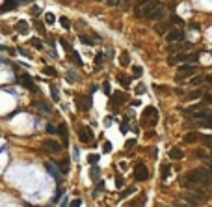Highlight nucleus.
Instances as JSON below:
<instances>
[{
    "instance_id": "obj_36",
    "label": "nucleus",
    "mask_w": 212,
    "mask_h": 207,
    "mask_svg": "<svg viewBox=\"0 0 212 207\" xmlns=\"http://www.w3.org/2000/svg\"><path fill=\"white\" fill-rule=\"evenodd\" d=\"M132 192H136V189H134V187H129V189H127V191H125L121 196H123V198H127V196H130Z\"/></svg>"
},
{
    "instance_id": "obj_20",
    "label": "nucleus",
    "mask_w": 212,
    "mask_h": 207,
    "mask_svg": "<svg viewBox=\"0 0 212 207\" xmlns=\"http://www.w3.org/2000/svg\"><path fill=\"white\" fill-rule=\"evenodd\" d=\"M192 194L197 198V202H199V204H201V202H207V192H205V191H201V189H199V191H196V192H192Z\"/></svg>"
},
{
    "instance_id": "obj_50",
    "label": "nucleus",
    "mask_w": 212,
    "mask_h": 207,
    "mask_svg": "<svg viewBox=\"0 0 212 207\" xmlns=\"http://www.w3.org/2000/svg\"><path fill=\"white\" fill-rule=\"evenodd\" d=\"M143 92H145V86H143V84H140V86L136 88V93H143Z\"/></svg>"
},
{
    "instance_id": "obj_21",
    "label": "nucleus",
    "mask_w": 212,
    "mask_h": 207,
    "mask_svg": "<svg viewBox=\"0 0 212 207\" xmlns=\"http://www.w3.org/2000/svg\"><path fill=\"white\" fill-rule=\"evenodd\" d=\"M35 106H37V108H41V110H43V112H47V114H50V112H52V108H50L47 103H43V101H37V103H35Z\"/></svg>"
},
{
    "instance_id": "obj_10",
    "label": "nucleus",
    "mask_w": 212,
    "mask_h": 207,
    "mask_svg": "<svg viewBox=\"0 0 212 207\" xmlns=\"http://www.w3.org/2000/svg\"><path fill=\"white\" fill-rule=\"evenodd\" d=\"M19 82L26 88V90H30V92H35V84H34V80L28 77V75H22V77H19Z\"/></svg>"
},
{
    "instance_id": "obj_9",
    "label": "nucleus",
    "mask_w": 212,
    "mask_h": 207,
    "mask_svg": "<svg viewBox=\"0 0 212 207\" xmlns=\"http://www.w3.org/2000/svg\"><path fill=\"white\" fill-rule=\"evenodd\" d=\"M164 17H166V7H162V6H158L156 9H153L147 15V19H151V21H162Z\"/></svg>"
},
{
    "instance_id": "obj_29",
    "label": "nucleus",
    "mask_w": 212,
    "mask_h": 207,
    "mask_svg": "<svg viewBox=\"0 0 212 207\" xmlns=\"http://www.w3.org/2000/svg\"><path fill=\"white\" fill-rule=\"evenodd\" d=\"M201 127H207V129H212V116H207L203 121H201Z\"/></svg>"
},
{
    "instance_id": "obj_16",
    "label": "nucleus",
    "mask_w": 212,
    "mask_h": 207,
    "mask_svg": "<svg viewBox=\"0 0 212 207\" xmlns=\"http://www.w3.org/2000/svg\"><path fill=\"white\" fill-rule=\"evenodd\" d=\"M15 28H17V32H19V34H28V30H30L26 21H19V22L15 24Z\"/></svg>"
},
{
    "instance_id": "obj_4",
    "label": "nucleus",
    "mask_w": 212,
    "mask_h": 207,
    "mask_svg": "<svg viewBox=\"0 0 212 207\" xmlns=\"http://www.w3.org/2000/svg\"><path fill=\"white\" fill-rule=\"evenodd\" d=\"M184 39V32L183 30H171V32H168L166 34V41L171 45V43H179V41H183Z\"/></svg>"
},
{
    "instance_id": "obj_49",
    "label": "nucleus",
    "mask_w": 212,
    "mask_h": 207,
    "mask_svg": "<svg viewBox=\"0 0 212 207\" xmlns=\"http://www.w3.org/2000/svg\"><path fill=\"white\" fill-rule=\"evenodd\" d=\"M203 80H207V78H201V77H197V78H194V80H192V84H201Z\"/></svg>"
},
{
    "instance_id": "obj_26",
    "label": "nucleus",
    "mask_w": 212,
    "mask_h": 207,
    "mask_svg": "<svg viewBox=\"0 0 212 207\" xmlns=\"http://www.w3.org/2000/svg\"><path fill=\"white\" fill-rule=\"evenodd\" d=\"M13 7H17V2H13V0H7L4 6H0V11H6V9H13Z\"/></svg>"
},
{
    "instance_id": "obj_43",
    "label": "nucleus",
    "mask_w": 212,
    "mask_h": 207,
    "mask_svg": "<svg viewBox=\"0 0 212 207\" xmlns=\"http://www.w3.org/2000/svg\"><path fill=\"white\" fill-rule=\"evenodd\" d=\"M71 52H73V60H74V62H76V64H78V65H80V64H82V60H80V58H78V54H76V52H74V50H71Z\"/></svg>"
},
{
    "instance_id": "obj_32",
    "label": "nucleus",
    "mask_w": 212,
    "mask_h": 207,
    "mask_svg": "<svg viewBox=\"0 0 212 207\" xmlns=\"http://www.w3.org/2000/svg\"><path fill=\"white\" fill-rule=\"evenodd\" d=\"M45 21H47V24H54V21H56V17H54L52 13H47V15H45Z\"/></svg>"
},
{
    "instance_id": "obj_15",
    "label": "nucleus",
    "mask_w": 212,
    "mask_h": 207,
    "mask_svg": "<svg viewBox=\"0 0 212 207\" xmlns=\"http://www.w3.org/2000/svg\"><path fill=\"white\" fill-rule=\"evenodd\" d=\"M123 101H125V93H121V92H115V93L112 95V103H114V106H119Z\"/></svg>"
},
{
    "instance_id": "obj_22",
    "label": "nucleus",
    "mask_w": 212,
    "mask_h": 207,
    "mask_svg": "<svg viewBox=\"0 0 212 207\" xmlns=\"http://www.w3.org/2000/svg\"><path fill=\"white\" fill-rule=\"evenodd\" d=\"M179 183H181V187H183V189H192V187H194V185H192V181H190L186 176H183Z\"/></svg>"
},
{
    "instance_id": "obj_58",
    "label": "nucleus",
    "mask_w": 212,
    "mask_h": 207,
    "mask_svg": "<svg viewBox=\"0 0 212 207\" xmlns=\"http://www.w3.org/2000/svg\"><path fill=\"white\" fill-rule=\"evenodd\" d=\"M67 205V200H63V202H61V207H65Z\"/></svg>"
},
{
    "instance_id": "obj_46",
    "label": "nucleus",
    "mask_w": 212,
    "mask_h": 207,
    "mask_svg": "<svg viewBox=\"0 0 212 207\" xmlns=\"http://www.w3.org/2000/svg\"><path fill=\"white\" fill-rule=\"evenodd\" d=\"M132 71H134V77H140V75L143 73V71H142V67H134Z\"/></svg>"
},
{
    "instance_id": "obj_37",
    "label": "nucleus",
    "mask_w": 212,
    "mask_h": 207,
    "mask_svg": "<svg viewBox=\"0 0 212 207\" xmlns=\"http://www.w3.org/2000/svg\"><path fill=\"white\" fill-rule=\"evenodd\" d=\"M67 77H69V80H73V82H76V80H78V77L74 75V71H67Z\"/></svg>"
},
{
    "instance_id": "obj_57",
    "label": "nucleus",
    "mask_w": 212,
    "mask_h": 207,
    "mask_svg": "<svg viewBox=\"0 0 212 207\" xmlns=\"http://www.w3.org/2000/svg\"><path fill=\"white\" fill-rule=\"evenodd\" d=\"M207 101H209V103H212V93H209V95H207Z\"/></svg>"
},
{
    "instance_id": "obj_17",
    "label": "nucleus",
    "mask_w": 212,
    "mask_h": 207,
    "mask_svg": "<svg viewBox=\"0 0 212 207\" xmlns=\"http://www.w3.org/2000/svg\"><path fill=\"white\" fill-rule=\"evenodd\" d=\"M169 159H183V149L181 148H171L169 149Z\"/></svg>"
},
{
    "instance_id": "obj_44",
    "label": "nucleus",
    "mask_w": 212,
    "mask_h": 207,
    "mask_svg": "<svg viewBox=\"0 0 212 207\" xmlns=\"http://www.w3.org/2000/svg\"><path fill=\"white\" fill-rule=\"evenodd\" d=\"M52 99H54V101H58V99H60V93H58V90H56V88H52Z\"/></svg>"
},
{
    "instance_id": "obj_12",
    "label": "nucleus",
    "mask_w": 212,
    "mask_h": 207,
    "mask_svg": "<svg viewBox=\"0 0 212 207\" xmlns=\"http://www.w3.org/2000/svg\"><path fill=\"white\" fill-rule=\"evenodd\" d=\"M56 133H58V134H60V136L63 138V142L67 144V140H69V133H67V125H65V123H60V125L56 127Z\"/></svg>"
},
{
    "instance_id": "obj_59",
    "label": "nucleus",
    "mask_w": 212,
    "mask_h": 207,
    "mask_svg": "<svg viewBox=\"0 0 212 207\" xmlns=\"http://www.w3.org/2000/svg\"><path fill=\"white\" fill-rule=\"evenodd\" d=\"M138 2H140V4H142V6H143V4H145V2H147V0H138Z\"/></svg>"
},
{
    "instance_id": "obj_34",
    "label": "nucleus",
    "mask_w": 212,
    "mask_h": 207,
    "mask_svg": "<svg viewBox=\"0 0 212 207\" xmlns=\"http://www.w3.org/2000/svg\"><path fill=\"white\" fill-rule=\"evenodd\" d=\"M60 22H61V26H63L65 30L71 26V22H69V19H67V17H61V19H60Z\"/></svg>"
},
{
    "instance_id": "obj_7",
    "label": "nucleus",
    "mask_w": 212,
    "mask_h": 207,
    "mask_svg": "<svg viewBox=\"0 0 212 207\" xmlns=\"http://www.w3.org/2000/svg\"><path fill=\"white\" fill-rule=\"evenodd\" d=\"M158 6H160V2H158V0H147V2H145V4L142 6V9H140L142 13H140V15L147 17V15H149V13H151L153 9H156Z\"/></svg>"
},
{
    "instance_id": "obj_41",
    "label": "nucleus",
    "mask_w": 212,
    "mask_h": 207,
    "mask_svg": "<svg viewBox=\"0 0 212 207\" xmlns=\"http://www.w3.org/2000/svg\"><path fill=\"white\" fill-rule=\"evenodd\" d=\"M201 140H203L205 144H212V134H209V136H201Z\"/></svg>"
},
{
    "instance_id": "obj_35",
    "label": "nucleus",
    "mask_w": 212,
    "mask_h": 207,
    "mask_svg": "<svg viewBox=\"0 0 212 207\" xmlns=\"http://www.w3.org/2000/svg\"><path fill=\"white\" fill-rule=\"evenodd\" d=\"M117 80H119L123 86H129V84H130V78H129V77H117Z\"/></svg>"
},
{
    "instance_id": "obj_8",
    "label": "nucleus",
    "mask_w": 212,
    "mask_h": 207,
    "mask_svg": "<svg viewBox=\"0 0 212 207\" xmlns=\"http://www.w3.org/2000/svg\"><path fill=\"white\" fill-rule=\"evenodd\" d=\"M78 138H80V142H84V144L93 142V133H91V129H89V127H80Z\"/></svg>"
},
{
    "instance_id": "obj_2",
    "label": "nucleus",
    "mask_w": 212,
    "mask_h": 207,
    "mask_svg": "<svg viewBox=\"0 0 212 207\" xmlns=\"http://www.w3.org/2000/svg\"><path fill=\"white\" fill-rule=\"evenodd\" d=\"M134 179L136 181H147L149 179V170L143 162H136L134 166Z\"/></svg>"
},
{
    "instance_id": "obj_38",
    "label": "nucleus",
    "mask_w": 212,
    "mask_h": 207,
    "mask_svg": "<svg viewBox=\"0 0 212 207\" xmlns=\"http://www.w3.org/2000/svg\"><path fill=\"white\" fill-rule=\"evenodd\" d=\"M80 205H82V200H80V198H76V200H73V202L69 204V207H80Z\"/></svg>"
},
{
    "instance_id": "obj_39",
    "label": "nucleus",
    "mask_w": 212,
    "mask_h": 207,
    "mask_svg": "<svg viewBox=\"0 0 212 207\" xmlns=\"http://www.w3.org/2000/svg\"><path fill=\"white\" fill-rule=\"evenodd\" d=\"M32 15H34V17H39V15H41V9H39L37 6H34V7H32Z\"/></svg>"
},
{
    "instance_id": "obj_40",
    "label": "nucleus",
    "mask_w": 212,
    "mask_h": 207,
    "mask_svg": "<svg viewBox=\"0 0 212 207\" xmlns=\"http://www.w3.org/2000/svg\"><path fill=\"white\" fill-rule=\"evenodd\" d=\"M91 177H93V179H97V177H99V168H95V166L91 168Z\"/></svg>"
},
{
    "instance_id": "obj_14",
    "label": "nucleus",
    "mask_w": 212,
    "mask_h": 207,
    "mask_svg": "<svg viewBox=\"0 0 212 207\" xmlns=\"http://www.w3.org/2000/svg\"><path fill=\"white\" fill-rule=\"evenodd\" d=\"M47 170H48V172L52 174V177H54V179H56L58 183H61V174L58 172V168H56L54 164H50V162H47Z\"/></svg>"
},
{
    "instance_id": "obj_1",
    "label": "nucleus",
    "mask_w": 212,
    "mask_h": 207,
    "mask_svg": "<svg viewBox=\"0 0 212 207\" xmlns=\"http://www.w3.org/2000/svg\"><path fill=\"white\" fill-rule=\"evenodd\" d=\"M186 177L192 181V185H196V183H199V185H209L210 183V174L207 172V170H203V168H197V170H192V172H188L186 174Z\"/></svg>"
},
{
    "instance_id": "obj_47",
    "label": "nucleus",
    "mask_w": 212,
    "mask_h": 207,
    "mask_svg": "<svg viewBox=\"0 0 212 207\" xmlns=\"http://www.w3.org/2000/svg\"><path fill=\"white\" fill-rule=\"evenodd\" d=\"M115 185H117V187H123V185H125V179H123V177H117V179H115Z\"/></svg>"
},
{
    "instance_id": "obj_24",
    "label": "nucleus",
    "mask_w": 212,
    "mask_h": 207,
    "mask_svg": "<svg viewBox=\"0 0 212 207\" xmlns=\"http://www.w3.org/2000/svg\"><path fill=\"white\" fill-rule=\"evenodd\" d=\"M67 172H69V159L60 162V174H67Z\"/></svg>"
},
{
    "instance_id": "obj_42",
    "label": "nucleus",
    "mask_w": 212,
    "mask_h": 207,
    "mask_svg": "<svg viewBox=\"0 0 212 207\" xmlns=\"http://www.w3.org/2000/svg\"><path fill=\"white\" fill-rule=\"evenodd\" d=\"M60 43H61V45H63V49H65V50H73V49H71V45H69V43H67V41H65V39H61V41H60Z\"/></svg>"
},
{
    "instance_id": "obj_6",
    "label": "nucleus",
    "mask_w": 212,
    "mask_h": 207,
    "mask_svg": "<svg viewBox=\"0 0 212 207\" xmlns=\"http://www.w3.org/2000/svg\"><path fill=\"white\" fill-rule=\"evenodd\" d=\"M43 148H45L48 153H60V151H61V144L56 142V140H50V138L43 142Z\"/></svg>"
},
{
    "instance_id": "obj_48",
    "label": "nucleus",
    "mask_w": 212,
    "mask_h": 207,
    "mask_svg": "<svg viewBox=\"0 0 212 207\" xmlns=\"http://www.w3.org/2000/svg\"><path fill=\"white\" fill-rule=\"evenodd\" d=\"M166 28H168V26H164V24H160V26L156 28V30H158V34H166Z\"/></svg>"
},
{
    "instance_id": "obj_55",
    "label": "nucleus",
    "mask_w": 212,
    "mask_h": 207,
    "mask_svg": "<svg viewBox=\"0 0 212 207\" xmlns=\"http://www.w3.org/2000/svg\"><path fill=\"white\" fill-rule=\"evenodd\" d=\"M108 6H117V0H108Z\"/></svg>"
},
{
    "instance_id": "obj_28",
    "label": "nucleus",
    "mask_w": 212,
    "mask_h": 207,
    "mask_svg": "<svg viewBox=\"0 0 212 207\" xmlns=\"http://www.w3.org/2000/svg\"><path fill=\"white\" fill-rule=\"evenodd\" d=\"M199 97H201V90H196V92H192V93L186 95L188 101H194V99H199Z\"/></svg>"
},
{
    "instance_id": "obj_51",
    "label": "nucleus",
    "mask_w": 212,
    "mask_h": 207,
    "mask_svg": "<svg viewBox=\"0 0 212 207\" xmlns=\"http://www.w3.org/2000/svg\"><path fill=\"white\" fill-rule=\"evenodd\" d=\"M171 21H173V22H177V24H183V19H179V17H175V15L171 17Z\"/></svg>"
},
{
    "instance_id": "obj_60",
    "label": "nucleus",
    "mask_w": 212,
    "mask_h": 207,
    "mask_svg": "<svg viewBox=\"0 0 212 207\" xmlns=\"http://www.w3.org/2000/svg\"><path fill=\"white\" fill-rule=\"evenodd\" d=\"M209 174H210V176H212V162H210V172H209Z\"/></svg>"
},
{
    "instance_id": "obj_13",
    "label": "nucleus",
    "mask_w": 212,
    "mask_h": 207,
    "mask_svg": "<svg viewBox=\"0 0 212 207\" xmlns=\"http://www.w3.org/2000/svg\"><path fill=\"white\" fill-rule=\"evenodd\" d=\"M188 205H199V202H197V198L192 194V192H183V196H181Z\"/></svg>"
},
{
    "instance_id": "obj_18",
    "label": "nucleus",
    "mask_w": 212,
    "mask_h": 207,
    "mask_svg": "<svg viewBox=\"0 0 212 207\" xmlns=\"http://www.w3.org/2000/svg\"><path fill=\"white\" fill-rule=\"evenodd\" d=\"M199 140V134L197 133H188L186 136H184V142L186 144H194V142H197Z\"/></svg>"
},
{
    "instance_id": "obj_27",
    "label": "nucleus",
    "mask_w": 212,
    "mask_h": 207,
    "mask_svg": "<svg viewBox=\"0 0 212 207\" xmlns=\"http://www.w3.org/2000/svg\"><path fill=\"white\" fill-rule=\"evenodd\" d=\"M197 58H199V54H197V52L186 54V62H184V64H192V62H197Z\"/></svg>"
},
{
    "instance_id": "obj_31",
    "label": "nucleus",
    "mask_w": 212,
    "mask_h": 207,
    "mask_svg": "<svg viewBox=\"0 0 212 207\" xmlns=\"http://www.w3.org/2000/svg\"><path fill=\"white\" fill-rule=\"evenodd\" d=\"M30 43H32V47H35V49H43V43H41V39H37V37H34Z\"/></svg>"
},
{
    "instance_id": "obj_11",
    "label": "nucleus",
    "mask_w": 212,
    "mask_h": 207,
    "mask_svg": "<svg viewBox=\"0 0 212 207\" xmlns=\"http://www.w3.org/2000/svg\"><path fill=\"white\" fill-rule=\"evenodd\" d=\"M78 105H80L82 110H89V108H91V97H89V95L78 97Z\"/></svg>"
},
{
    "instance_id": "obj_5",
    "label": "nucleus",
    "mask_w": 212,
    "mask_h": 207,
    "mask_svg": "<svg viewBox=\"0 0 212 207\" xmlns=\"http://www.w3.org/2000/svg\"><path fill=\"white\" fill-rule=\"evenodd\" d=\"M143 116L147 118L149 125H155V123L158 121V112H156V108H155V106H147V108L143 110Z\"/></svg>"
},
{
    "instance_id": "obj_52",
    "label": "nucleus",
    "mask_w": 212,
    "mask_h": 207,
    "mask_svg": "<svg viewBox=\"0 0 212 207\" xmlns=\"http://www.w3.org/2000/svg\"><path fill=\"white\" fill-rule=\"evenodd\" d=\"M127 146H129V148H134V146H136V140H134V138H130V140L127 142Z\"/></svg>"
},
{
    "instance_id": "obj_53",
    "label": "nucleus",
    "mask_w": 212,
    "mask_h": 207,
    "mask_svg": "<svg viewBox=\"0 0 212 207\" xmlns=\"http://www.w3.org/2000/svg\"><path fill=\"white\" fill-rule=\"evenodd\" d=\"M196 155H197V157H199V159H207V153H205V151H197V153H196Z\"/></svg>"
},
{
    "instance_id": "obj_54",
    "label": "nucleus",
    "mask_w": 212,
    "mask_h": 207,
    "mask_svg": "<svg viewBox=\"0 0 212 207\" xmlns=\"http://www.w3.org/2000/svg\"><path fill=\"white\" fill-rule=\"evenodd\" d=\"M110 149H112V144H108V142H106V144H104V151H106V153H108V151H110Z\"/></svg>"
},
{
    "instance_id": "obj_23",
    "label": "nucleus",
    "mask_w": 212,
    "mask_h": 207,
    "mask_svg": "<svg viewBox=\"0 0 212 207\" xmlns=\"http://www.w3.org/2000/svg\"><path fill=\"white\" fill-rule=\"evenodd\" d=\"M80 41H82L84 45H88V47H91V45H95V41H93V37H89V35H82V34H80Z\"/></svg>"
},
{
    "instance_id": "obj_33",
    "label": "nucleus",
    "mask_w": 212,
    "mask_h": 207,
    "mask_svg": "<svg viewBox=\"0 0 212 207\" xmlns=\"http://www.w3.org/2000/svg\"><path fill=\"white\" fill-rule=\"evenodd\" d=\"M43 73H45V75H48V77H54V75H56V69H54V67H45V69H43Z\"/></svg>"
},
{
    "instance_id": "obj_45",
    "label": "nucleus",
    "mask_w": 212,
    "mask_h": 207,
    "mask_svg": "<svg viewBox=\"0 0 212 207\" xmlns=\"http://www.w3.org/2000/svg\"><path fill=\"white\" fill-rule=\"evenodd\" d=\"M47 131H48L50 134H56V127H54V125H50V123L47 125Z\"/></svg>"
},
{
    "instance_id": "obj_19",
    "label": "nucleus",
    "mask_w": 212,
    "mask_h": 207,
    "mask_svg": "<svg viewBox=\"0 0 212 207\" xmlns=\"http://www.w3.org/2000/svg\"><path fill=\"white\" fill-rule=\"evenodd\" d=\"M119 64H121L123 67L130 64V56H129V52H127V50H125V52H121V56H119Z\"/></svg>"
},
{
    "instance_id": "obj_3",
    "label": "nucleus",
    "mask_w": 212,
    "mask_h": 207,
    "mask_svg": "<svg viewBox=\"0 0 212 207\" xmlns=\"http://www.w3.org/2000/svg\"><path fill=\"white\" fill-rule=\"evenodd\" d=\"M197 69H196V65H183V67H179V71H177V80H184V78H190V77H194V73H196Z\"/></svg>"
},
{
    "instance_id": "obj_56",
    "label": "nucleus",
    "mask_w": 212,
    "mask_h": 207,
    "mask_svg": "<svg viewBox=\"0 0 212 207\" xmlns=\"http://www.w3.org/2000/svg\"><path fill=\"white\" fill-rule=\"evenodd\" d=\"M173 207H190V205H188V204H186V205H184V204H177V205H173Z\"/></svg>"
},
{
    "instance_id": "obj_25",
    "label": "nucleus",
    "mask_w": 212,
    "mask_h": 207,
    "mask_svg": "<svg viewBox=\"0 0 212 207\" xmlns=\"http://www.w3.org/2000/svg\"><path fill=\"white\" fill-rule=\"evenodd\" d=\"M171 174V166L169 164H162V179H168Z\"/></svg>"
},
{
    "instance_id": "obj_30",
    "label": "nucleus",
    "mask_w": 212,
    "mask_h": 207,
    "mask_svg": "<svg viewBox=\"0 0 212 207\" xmlns=\"http://www.w3.org/2000/svg\"><path fill=\"white\" fill-rule=\"evenodd\" d=\"M88 162H89L91 166H95V164L99 162V155H95V153H91V155L88 157Z\"/></svg>"
}]
</instances>
